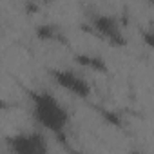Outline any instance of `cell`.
I'll return each instance as SVG.
<instances>
[{"label":"cell","mask_w":154,"mask_h":154,"mask_svg":"<svg viewBox=\"0 0 154 154\" xmlns=\"http://www.w3.org/2000/svg\"><path fill=\"white\" fill-rule=\"evenodd\" d=\"M31 112L35 122L54 136H63L69 125V112L56 96L47 91L31 94Z\"/></svg>","instance_id":"1"},{"label":"cell","mask_w":154,"mask_h":154,"mask_svg":"<svg viewBox=\"0 0 154 154\" xmlns=\"http://www.w3.org/2000/svg\"><path fill=\"white\" fill-rule=\"evenodd\" d=\"M51 78L54 80V84L58 87H62L63 91H67L69 94L76 96V98H82V100H87L93 93V87L91 84L84 78L82 74H78L72 69H67V67H58V69H53L51 71Z\"/></svg>","instance_id":"2"},{"label":"cell","mask_w":154,"mask_h":154,"mask_svg":"<svg viewBox=\"0 0 154 154\" xmlns=\"http://www.w3.org/2000/svg\"><path fill=\"white\" fill-rule=\"evenodd\" d=\"M91 27L94 29V33L102 40H105L112 47H123L127 44L125 35H123V27H122L120 20L116 17H112V15L96 13L91 18Z\"/></svg>","instance_id":"3"},{"label":"cell","mask_w":154,"mask_h":154,"mask_svg":"<svg viewBox=\"0 0 154 154\" xmlns=\"http://www.w3.org/2000/svg\"><path fill=\"white\" fill-rule=\"evenodd\" d=\"M8 140V149L15 154H45L49 152V143L40 132H18Z\"/></svg>","instance_id":"4"},{"label":"cell","mask_w":154,"mask_h":154,"mask_svg":"<svg viewBox=\"0 0 154 154\" xmlns=\"http://www.w3.org/2000/svg\"><path fill=\"white\" fill-rule=\"evenodd\" d=\"M74 62L78 63L80 67H87V69H93V71H100V72H105V71H107V63H105L100 56L91 54V53L76 54V56H74Z\"/></svg>","instance_id":"5"},{"label":"cell","mask_w":154,"mask_h":154,"mask_svg":"<svg viewBox=\"0 0 154 154\" xmlns=\"http://www.w3.org/2000/svg\"><path fill=\"white\" fill-rule=\"evenodd\" d=\"M35 35L40 42H56V40L62 38L60 27L56 24H40L35 29Z\"/></svg>","instance_id":"6"},{"label":"cell","mask_w":154,"mask_h":154,"mask_svg":"<svg viewBox=\"0 0 154 154\" xmlns=\"http://www.w3.org/2000/svg\"><path fill=\"white\" fill-rule=\"evenodd\" d=\"M100 112H102V116L111 123V125H116V127H120V123H122V120H120V116L114 112V111H107V109H100Z\"/></svg>","instance_id":"7"},{"label":"cell","mask_w":154,"mask_h":154,"mask_svg":"<svg viewBox=\"0 0 154 154\" xmlns=\"http://www.w3.org/2000/svg\"><path fill=\"white\" fill-rule=\"evenodd\" d=\"M141 38H143V42L147 44V47H152V45H154V33H152V27L141 31Z\"/></svg>","instance_id":"8"},{"label":"cell","mask_w":154,"mask_h":154,"mask_svg":"<svg viewBox=\"0 0 154 154\" xmlns=\"http://www.w3.org/2000/svg\"><path fill=\"white\" fill-rule=\"evenodd\" d=\"M147 2H149V4H152V2H154V0H147Z\"/></svg>","instance_id":"9"}]
</instances>
